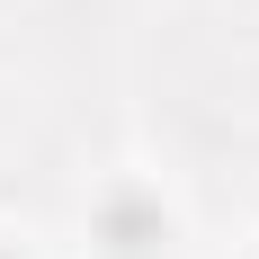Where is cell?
<instances>
[{"label": "cell", "mask_w": 259, "mask_h": 259, "mask_svg": "<svg viewBox=\"0 0 259 259\" xmlns=\"http://www.w3.org/2000/svg\"><path fill=\"white\" fill-rule=\"evenodd\" d=\"M0 259H18V250H0Z\"/></svg>", "instance_id": "obj_2"}, {"label": "cell", "mask_w": 259, "mask_h": 259, "mask_svg": "<svg viewBox=\"0 0 259 259\" xmlns=\"http://www.w3.org/2000/svg\"><path fill=\"white\" fill-rule=\"evenodd\" d=\"M99 233L125 259H143L152 241H170V214H161V197H143V188H107L99 197Z\"/></svg>", "instance_id": "obj_1"}]
</instances>
